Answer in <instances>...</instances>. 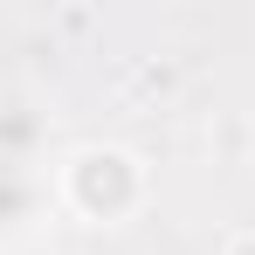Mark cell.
Wrapping results in <instances>:
<instances>
[{"label": "cell", "mask_w": 255, "mask_h": 255, "mask_svg": "<svg viewBox=\"0 0 255 255\" xmlns=\"http://www.w3.org/2000/svg\"><path fill=\"white\" fill-rule=\"evenodd\" d=\"M228 255H255V228H249V235H235V242H228Z\"/></svg>", "instance_id": "cell-3"}, {"label": "cell", "mask_w": 255, "mask_h": 255, "mask_svg": "<svg viewBox=\"0 0 255 255\" xmlns=\"http://www.w3.org/2000/svg\"><path fill=\"white\" fill-rule=\"evenodd\" d=\"M62 200L83 214V221H125L145 200V172L118 145H83V152L62 159Z\"/></svg>", "instance_id": "cell-1"}, {"label": "cell", "mask_w": 255, "mask_h": 255, "mask_svg": "<svg viewBox=\"0 0 255 255\" xmlns=\"http://www.w3.org/2000/svg\"><path fill=\"white\" fill-rule=\"evenodd\" d=\"M42 214V179L28 166H0V235H21Z\"/></svg>", "instance_id": "cell-2"}]
</instances>
